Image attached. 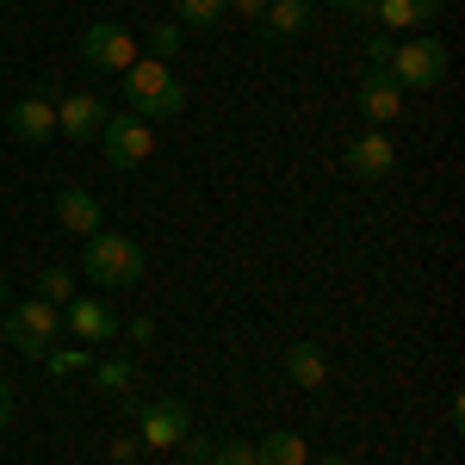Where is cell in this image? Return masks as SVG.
<instances>
[{
	"instance_id": "6da1fadb",
	"label": "cell",
	"mask_w": 465,
	"mask_h": 465,
	"mask_svg": "<svg viewBox=\"0 0 465 465\" xmlns=\"http://www.w3.org/2000/svg\"><path fill=\"white\" fill-rule=\"evenodd\" d=\"M124 106H131V118H143V124H162V118H180L186 87H180V74L168 63H143L137 56L124 69Z\"/></svg>"
},
{
	"instance_id": "7a4b0ae2",
	"label": "cell",
	"mask_w": 465,
	"mask_h": 465,
	"mask_svg": "<svg viewBox=\"0 0 465 465\" xmlns=\"http://www.w3.org/2000/svg\"><path fill=\"white\" fill-rule=\"evenodd\" d=\"M81 267H87L94 286H137V280H143V249H137L131 236H106V230H94L87 249H81Z\"/></svg>"
},
{
	"instance_id": "3957f363",
	"label": "cell",
	"mask_w": 465,
	"mask_h": 465,
	"mask_svg": "<svg viewBox=\"0 0 465 465\" xmlns=\"http://www.w3.org/2000/svg\"><path fill=\"white\" fill-rule=\"evenodd\" d=\"M56 335H63V311L56 304H44V298H25V304H13L6 322H0V341L6 348H19V354L44 360L56 348Z\"/></svg>"
},
{
	"instance_id": "277c9868",
	"label": "cell",
	"mask_w": 465,
	"mask_h": 465,
	"mask_svg": "<svg viewBox=\"0 0 465 465\" xmlns=\"http://www.w3.org/2000/svg\"><path fill=\"white\" fill-rule=\"evenodd\" d=\"M391 81L397 87H440L447 81V44L440 37H397Z\"/></svg>"
},
{
	"instance_id": "5b68a950",
	"label": "cell",
	"mask_w": 465,
	"mask_h": 465,
	"mask_svg": "<svg viewBox=\"0 0 465 465\" xmlns=\"http://www.w3.org/2000/svg\"><path fill=\"white\" fill-rule=\"evenodd\" d=\"M100 149H106V168L131 174V168H143L149 155H155V124L118 112V118H106V131H100Z\"/></svg>"
},
{
	"instance_id": "8992f818",
	"label": "cell",
	"mask_w": 465,
	"mask_h": 465,
	"mask_svg": "<svg viewBox=\"0 0 465 465\" xmlns=\"http://www.w3.org/2000/svg\"><path fill=\"white\" fill-rule=\"evenodd\" d=\"M81 63L100 69V74H124L137 63V32H131V25H112V19L87 25V32H81Z\"/></svg>"
},
{
	"instance_id": "52a82bcc",
	"label": "cell",
	"mask_w": 465,
	"mask_h": 465,
	"mask_svg": "<svg viewBox=\"0 0 465 465\" xmlns=\"http://www.w3.org/2000/svg\"><path fill=\"white\" fill-rule=\"evenodd\" d=\"M6 137L13 143H50L56 137V87H37V94H25L19 106L6 112Z\"/></svg>"
},
{
	"instance_id": "ba28073f",
	"label": "cell",
	"mask_w": 465,
	"mask_h": 465,
	"mask_svg": "<svg viewBox=\"0 0 465 465\" xmlns=\"http://www.w3.org/2000/svg\"><path fill=\"white\" fill-rule=\"evenodd\" d=\"M186 434H193V416H186L180 397H149L137 410V440L143 447H180Z\"/></svg>"
},
{
	"instance_id": "9c48e42d",
	"label": "cell",
	"mask_w": 465,
	"mask_h": 465,
	"mask_svg": "<svg viewBox=\"0 0 465 465\" xmlns=\"http://www.w3.org/2000/svg\"><path fill=\"white\" fill-rule=\"evenodd\" d=\"M63 329H69L81 348H94V341H112L124 322H118V311H112L106 298H69L63 304Z\"/></svg>"
},
{
	"instance_id": "30bf717a",
	"label": "cell",
	"mask_w": 465,
	"mask_h": 465,
	"mask_svg": "<svg viewBox=\"0 0 465 465\" xmlns=\"http://www.w3.org/2000/svg\"><path fill=\"white\" fill-rule=\"evenodd\" d=\"M341 168H348L360 186H379V180H391V168H397L391 137H385V131H366V137H354V143H348V155H341Z\"/></svg>"
},
{
	"instance_id": "8fae6325",
	"label": "cell",
	"mask_w": 465,
	"mask_h": 465,
	"mask_svg": "<svg viewBox=\"0 0 465 465\" xmlns=\"http://www.w3.org/2000/svg\"><path fill=\"white\" fill-rule=\"evenodd\" d=\"M112 112L94 100V94H56V137H74V143H100Z\"/></svg>"
},
{
	"instance_id": "7c38bea8",
	"label": "cell",
	"mask_w": 465,
	"mask_h": 465,
	"mask_svg": "<svg viewBox=\"0 0 465 465\" xmlns=\"http://www.w3.org/2000/svg\"><path fill=\"white\" fill-rule=\"evenodd\" d=\"M354 106H360V118L372 124V131H385L397 112H403V87H397L391 74H366L354 87Z\"/></svg>"
},
{
	"instance_id": "4fadbf2b",
	"label": "cell",
	"mask_w": 465,
	"mask_h": 465,
	"mask_svg": "<svg viewBox=\"0 0 465 465\" xmlns=\"http://www.w3.org/2000/svg\"><path fill=\"white\" fill-rule=\"evenodd\" d=\"M56 223H63L69 236H94V230H100V199H94L87 186H63V193H56Z\"/></svg>"
},
{
	"instance_id": "5bb4252c",
	"label": "cell",
	"mask_w": 465,
	"mask_h": 465,
	"mask_svg": "<svg viewBox=\"0 0 465 465\" xmlns=\"http://www.w3.org/2000/svg\"><path fill=\"white\" fill-rule=\"evenodd\" d=\"M311 19H317V0H267V13H261L267 37H304Z\"/></svg>"
},
{
	"instance_id": "9a60e30c",
	"label": "cell",
	"mask_w": 465,
	"mask_h": 465,
	"mask_svg": "<svg viewBox=\"0 0 465 465\" xmlns=\"http://www.w3.org/2000/svg\"><path fill=\"white\" fill-rule=\"evenodd\" d=\"M286 372H292V385L322 391V385H329V354H322L317 341H292L286 348Z\"/></svg>"
},
{
	"instance_id": "2e32d148",
	"label": "cell",
	"mask_w": 465,
	"mask_h": 465,
	"mask_svg": "<svg viewBox=\"0 0 465 465\" xmlns=\"http://www.w3.org/2000/svg\"><path fill=\"white\" fill-rule=\"evenodd\" d=\"M254 465H311V453H304V434H292V429L267 434V440L254 447Z\"/></svg>"
},
{
	"instance_id": "e0dca14e",
	"label": "cell",
	"mask_w": 465,
	"mask_h": 465,
	"mask_svg": "<svg viewBox=\"0 0 465 465\" xmlns=\"http://www.w3.org/2000/svg\"><path fill=\"white\" fill-rule=\"evenodd\" d=\"M94 385H100L106 397H131V391H137V366H131V354L100 360V366H94Z\"/></svg>"
},
{
	"instance_id": "ac0fdd59",
	"label": "cell",
	"mask_w": 465,
	"mask_h": 465,
	"mask_svg": "<svg viewBox=\"0 0 465 465\" xmlns=\"http://www.w3.org/2000/svg\"><path fill=\"white\" fill-rule=\"evenodd\" d=\"M366 19H379V25H385V32H422V19H416V6H410V0H372V13H366Z\"/></svg>"
},
{
	"instance_id": "d6986e66",
	"label": "cell",
	"mask_w": 465,
	"mask_h": 465,
	"mask_svg": "<svg viewBox=\"0 0 465 465\" xmlns=\"http://www.w3.org/2000/svg\"><path fill=\"white\" fill-rule=\"evenodd\" d=\"M44 372H50V379H74V372H94V360H87V348H63V341H56V348L44 354Z\"/></svg>"
},
{
	"instance_id": "ffe728a7",
	"label": "cell",
	"mask_w": 465,
	"mask_h": 465,
	"mask_svg": "<svg viewBox=\"0 0 465 465\" xmlns=\"http://www.w3.org/2000/svg\"><path fill=\"white\" fill-rule=\"evenodd\" d=\"M143 44H149V63H174V56H180V19H162V25H149Z\"/></svg>"
},
{
	"instance_id": "44dd1931",
	"label": "cell",
	"mask_w": 465,
	"mask_h": 465,
	"mask_svg": "<svg viewBox=\"0 0 465 465\" xmlns=\"http://www.w3.org/2000/svg\"><path fill=\"white\" fill-rule=\"evenodd\" d=\"M37 298L63 311V304L74 298V273H69V267H44V273H37Z\"/></svg>"
},
{
	"instance_id": "7402d4cb",
	"label": "cell",
	"mask_w": 465,
	"mask_h": 465,
	"mask_svg": "<svg viewBox=\"0 0 465 465\" xmlns=\"http://www.w3.org/2000/svg\"><path fill=\"white\" fill-rule=\"evenodd\" d=\"M223 13H230V0H180V25H199V32L223 25Z\"/></svg>"
},
{
	"instance_id": "603a6c76",
	"label": "cell",
	"mask_w": 465,
	"mask_h": 465,
	"mask_svg": "<svg viewBox=\"0 0 465 465\" xmlns=\"http://www.w3.org/2000/svg\"><path fill=\"white\" fill-rule=\"evenodd\" d=\"M391 50H397V37H366V69L391 74Z\"/></svg>"
},
{
	"instance_id": "cb8c5ba5",
	"label": "cell",
	"mask_w": 465,
	"mask_h": 465,
	"mask_svg": "<svg viewBox=\"0 0 465 465\" xmlns=\"http://www.w3.org/2000/svg\"><path fill=\"white\" fill-rule=\"evenodd\" d=\"M212 465H254V447H249V440H217Z\"/></svg>"
},
{
	"instance_id": "d4e9b609",
	"label": "cell",
	"mask_w": 465,
	"mask_h": 465,
	"mask_svg": "<svg viewBox=\"0 0 465 465\" xmlns=\"http://www.w3.org/2000/svg\"><path fill=\"white\" fill-rule=\"evenodd\" d=\"M137 453H143L137 434H112V465H137Z\"/></svg>"
},
{
	"instance_id": "484cf974",
	"label": "cell",
	"mask_w": 465,
	"mask_h": 465,
	"mask_svg": "<svg viewBox=\"0 0 465 465\" xmlns=\"http://www.w3.org/2000/svg\"><path fill=\"white\" fill-rule=\"evenodd\" d=\"M180 447H186V465H212V447H217V440H205V434H186Z\"/></svg>"
},
{
	"instance_id": "4316f807",
	"label": "cell",
	"mask_w": 465,
	"mask_h": 465,
	"mask_svg": "<svg viewBox=\"0 0 465 465\" xmlns=\"http://www.w3.org/2000/svg\"><path fill=\"white\" fill-rule=\"evenodd\" d=\"M131 341H137V348H149V341H155V322H149V317H131Z\"/></svg>"
},
{
	"instance_id": "83f0119b",
	"label": "cell",
	"mask_w": 465,
	"mask_h": 465,
	"mask_svg": "<svg viewBox=\"0 0 465 465\" xmlns=\"http://www.w3.org/2000/svg\"><path fill=\"white\" fill-rule=\"evenodd\" d=\"M6 422H13V385L0 379V434H6Z\"/></svg>"
},
{
	"instance_id": "f1b7e54d",
	"label": "cell",
	"mask_w": 465,
	"mask_h": 465,
	"mask_svg": "<svg viewBox=\"0 0 465 465\" xmlns=\"http://www.w3.org/2000/svg\"><path fill=\"white\" fill-rule=\"evenodd\" d=\"M230 6H236L242 19H261V13H267V0H230Z\"/></svg>"
},
{
	"instance_id": "f546056e",
	"label": "cell",
	"mask_w": 465,
	"mask_h": 465,
	"mask_svg": "<svg viewBox=\"0 0 465 465\" xmlns=\"http://www.w3.org/2000/svg\"><path fill=\"white\" fill-rule=\"evenodd\" d=\"M410 6H416V19L429 25V19H434V13H440V6H447V0H410Z\"/></svg>"
},
{
	"instance_id": "4dcf8cb0",
	"label": "cell",
	"mask_w": 465,
	"mask_h": 465,
	"mask_svg": "<svg viewBox=\"0 0 465 465\" xmlns=\"http://www.w3.org/2000/svg\"><path fill=\"white\" fill-rule=\"evenodd\" d=\"M329 6H341V13H360V19L372 13V0H329Z\"/></svg>"
},
{
	"instance_id": "1f68e13d",
	"label": "cell",
	"mask_w": 465,
	"mask_h": 465,
	"mask_svg": "<svg viewBox=\"0 0 465 465\" xmlns=\"http://www.w3.org/2000/svg\"><path fill=\"white\" fill-rule=\"evenodd\" d=\"M311 465H348V460H311Z\"/></svg>"
},
{
	"instance_id": "d6a6232c",
	"label": "cell",
	"mask_w": 465,
	"mask_h": 465,
	"mask_svg": "<svg viewBox=\"0 0 465 465\" xmlns=\"http://www.w3.org/2000/svg\"><path fill=\"white\" fill-rule=\"evenodd\" d=\"M0 304H6V280H0Z\"/></svg>"
},
{
	"instance_id": "836d02e7",
	"label": "cell",
	"mask_w": 465,
	"mask_h": 465,
	"mask_svg": "<svg viewBox=\"0 0 465 465\" xmlns=\"http://www.w3.org/2000/svg\"><path fill=\"white\" fill-rule=\"evenodd\" d=\"M0 354H6V341H0Z\"/></svg>"
},
{
	"instance_id": "e575fe53",
	"label": "cell",
	"mask_w": 465,
	"mask_h": 465,
	"mask_svg": "<svg viewBox=\"0 0 465 465\" xmlns=\"http://www.w3.org/2000/svg\"><path fill=\"white\" fill-rule=\"evenodd\" d=\"M0 6H6V0H0Z\"/></svg>"
}]
</instances>
